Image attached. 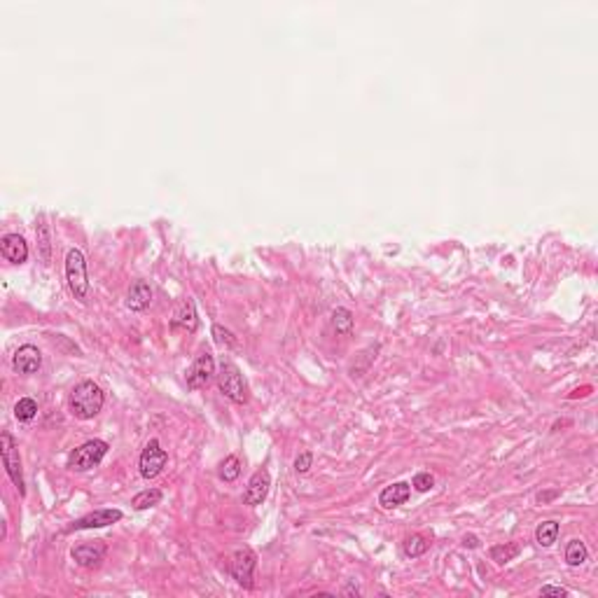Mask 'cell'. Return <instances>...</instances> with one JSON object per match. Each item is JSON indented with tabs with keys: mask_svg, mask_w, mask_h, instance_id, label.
I'll return each instance as SVG.
<instances>
[{
	"mask_svg": "<svg viewBox=\"0 0 598 598\" xmlns=\"http://www.w3.org/2000/svg\"><path fill=\"white\" fill-rule=\"evenodd\" d=\"M0 253L12 265H23L28 260V243L19 234H5L0 238Z\"/></svg>",
	"mask_w": 598,
	"mask_h": 598,
	"instance_id": "12",
	"label": "cell"
},
{
	"mask_svg": "<svg viewBox=\"0 0 598 598\" xmlns=\"http://www.w3.org/2000/svg\"><path fill=\"white\" fill-rule=\"evenodd\" d=\"M150 304H153V288L145 281H135L126 294V306L131 311H145Z\"/></svg>",
	"mask_w": 598,
	"mask_h": 598,
	"instance_id": "16",
	"label": "cell"
},
{
	"mask_svg": "<svg viewBox=\"0 0 598 598\" xmlns=\"http://www.w3.org/2000/svg\"><path fill=\"white\" fill-rule=\"evenodd\" d=\"M106 453H108V442L103 440H89L79 444L68 456V470H73V472H87V470L96 467Z\"/></svg>",
	"mask_w": 598,
	"mask_h": 598,
	"instance_id": "3",
	"label": "cell"
},
{
	"mask_svg": "<svg viewBox=\"0 0 598 598\" xmlns=\"http://www.w3.org/2000/svg\"><path fill=\"white\" fill-rule=\"evenodd\" d=\"M35 236H38L40 258H43L45 265H50V260H52V236H50V227H47V222H45L43 215H40V220H38Z\"/></svg>",
	"mask_w": 598,
	"mask_h": 598,
	"instance_id": "17",
	"label": "cell"
},
{
	"mask_svg": "<svg viewBox=\"0 0 598 598\" xmlns=\"http://www.w3.org/2000/svg\"><path fill=\"white\" fill-rule=\"evenodd\" d=\"M66 281L75 299H84L89 292V274H87V260L77 248L68 250L66 255Z\"/></svg>",
	"mask_w": 598,
	"mask_h": 598,
	"instance_id": "2",
	"label": "cell"
},
{
	"mask_svg": "<svg viewBox=\"0 0 598 598\" xmlns=\"http://www.w3.org/2000/svg\"><path fill=\"white\" fill-rule=\"evenodd\" d=\"M218 377V386L225 393V397H229L236 404H243L248 400V386H245L243 374L238 372V367L232 362H222L220 372L215 374Z\"/></svg>",
	"mask_w": 598,
	"mask_h": 598,
	"instance_id": "4",
	"label": "cell"
},
{
	"mask_svg": "<svg viewBox=\"0 0 598 598\" xmlns=\"http://www.w3.org/2000/svg\"><path fill=\"white\" fill-rule=\"evenodd\" d=\"M540 594H552V596H568V589H563V587H552V585H547V587H542L540 589Z\"/></svg>",
	"mask_w": 598,
	"mask_h": 598,
	"instance_id": "29",
	"label": "cell"
},
{
	"mask_svg": "<svg viewBox=\"0 0 598 598\" xmlns=\"http://www.w3.org/2000/svg\"><path fill=\"white\" fill-rule=\"evenodd\" d=\"M0 453H3V465L7 470V475H10L12 484L17 486L19 493L23 496L26 493V486H23V475H21V458H19V449L17 444H14V437L7 433L0 435Z\"/></svg>",
	"mask_w": 598,
	"mask_h": 598,
	"instance_id": "5",
	"label": "cell"
},
{
	"mask_svg": "<svg viewBox=\"0 0 598 598\" xmlns=\"http://www.w3.org/2000/svg\"><path fill=\"white\" fill-rule=\"evenodd\" d=\"M463 547H470V549L480 547V538H477V536H465L463 538Z\"/></svg>",
	"mask_w": 598,
	"mask_h": 598,
	"instance_id": "31",
	"label": "cell"
},
{
	"mask_svg": "<svg viewBox=\"0 0 598 598\" xmlns=\"http://www.w3.org/2000/svg\"><path fill=\"white\" fill-rule=\"evenodd\" d=\"M196 325H199V318H196L194 301H192V299H185V301L180 304V309L173 314V318H171V328L192 334V332L196 330Z\"/></svg>",
	"mask_w": 598,
	"mask_h": 598,
	"instance_id": "15",
	"label": "cell"
},
{
	"mask_svg": "<svg viewBox=\"0 0 598 598\" xmlns=\"http://www.w3.org/2000/svg\"><path fill=\"white\" fill-rule=\"evenodd\" d=\"M411 486L416 491H421V493H426V491H430L435 486V477L430 475V472H419L416 477H414V482H411Z\"/></svg>",
	"mask_w": 598,
	"mask_h": 598,
	"instance_id": "27",
	"label": "cell"
},
{
	"mask_svg": "<svg viewBox=\"0 0 598 598\" xmlns=\"http://www.w3.org/2000/svg\"><path fill=\"white\" fill-rule=\"evenodd\" d=\"M14 416L21 423H28V421H33L38 416V404L35 400H31V397H21V400L14 404Z\"/></svg>",
	"mask_w": 598,
	"mask_h": 598,
	"instance_id": "23",
	"label": "cell"
},
{
	"mask_svg": "<svg viewBox=\"0 0 598 598\" xmlns=\"http://www.w3.org/2000/svg\"><path fill=\"white\" fill-rule=\"evenodd\" d=\"M311 463H314V453H311V451H304V453H299L297 460H294V470H297L299 475H304V472H309Z\"/></svg>",
	"mask_w": 598,
	"mask_h": 598,
	"instance_id": "28",
	"label": "cell"
},
{
	"mask_svg": "<svg viewBox=\"0 0 598 598\" xmlns=\"http://www.w3.org/2000/svg\"><path fill=\"white\" fill-rule=\"evenodd\" d=\"M162 502V491L159 489H148V491H140L138 496L131 500L133 509H150Z\"/></svg>",
	"mask_w": 598,
	"mask_h": 598,
	"instance_id": "24",
	"label": "cell"
},
{
	"mask_svg": "<svg viewBox=\"0 0 598 598\" xmlns=\"http://www.w3.org/2000/svg\"><path fill=\"white\" fill-rule=\"evenodd\" d=\"M559 531H561V526L556 524V521H542L538 528H536V540H538V545L542 547H552L556 538H559Z\"/></svg>",
	"mask_w": 598,
	"mask_h": 598,
	"instance_id": "19",
	"label": "cell"
},
{
	"mask_svg": "<svg viewBox=\"0 0 598 598\" xmlns=\"http://www.w3.org/2000/svg\"><path fill=\"white\" fill-rule=\"evenodd\" d=\"M255 565H258V556H255L253 549L243 547V549H236L232 554V559H229V572H232V577L243 589H253Z\"/></svg>",
	"mask_w": 598,
	"mask_h": 598,
	"instance_id": "6",
	"label": "cell"
},
{
	"mask_svg": "<svg viewBox=\"0 0 598 598\" xmlns=\"http://www.w3.org/2000/svg\"><path fill=\"white\" fill-rule=\"evenodd\" d=\"M215 377V360L209 350H201L199 358L192 362L187 372V388L199 390V388H206L213 381Z\"/></svg>",
	"mask_w": 598,
	"mask_h": 598,
	"instance_id": "8",
	"label": "cell"
},
{
	"mask_svg": "<svg viewBox=\"0 0 598 598\" xmlns=\"http://www.w3.org/2000/svg\"><path fill=\"white\" fill-rule=\"evenodd\" d=\"M428 547H430V542H428L426 536H421V533H414V536H409L404 540V554L411 556V559L423 556L428 552Z\"/></svg>",
	"mask_w": 598,
	"mask_h": 598,
	"instance_id": "22",
	"label": "cell"
},
{
	"mask_svg": "<svg viewBox=\"0 0 598 598\" xmlns=\"http://www.w3.org/2000/svg\"><path fill=\"white\" fill-rule=\"evenodd\" d=\"M519 545L516 542H505V545H496V547H491V559L500 563V565H505L509 561H514L516 556H519Z\"/></svg>",
	"mask_w": 598,
	"mask_h": 598,
	"instance_id": "20",
	"label": "cell"
},
{
	"mask_svg": "<svg viewBox=\"0 0 598 598\" xmlns=\"http://www.w3.org/2000/svg\"><path fill=\"white\" fill-rule=\"evenodd\" d=\"M269 486H271V477L267 470H258L253 477H250V482L248 486H245V493H243V502L245 505H260L262 500L267 498V493H269Z\"/></svg>",
	"mask_w": 598,
	"mask_h": 598,
	"instance_id": "13",
	"label": "cell"
},
{
	"mask_svg": "<svg viewBox=\"0 0 598 598\" xmlns=\"http://www.w3.org/2000/svg\"><path fill=\"white\" fill-rule=\"evenodd\" d=\"M103 402H106L103 390L94 384V381H82V384H77L73 390H70V397H68L70 414L79 421H89L96 416V414L103 409Z\"/></svg>",
	"mask_w": 598,
	"mask_h": 598,
	"instance_id": "1",
	"label": "cell"
},
{
	"mask_svg": "<svg viewBox=\"0 0 598 598\" xmlns=\"http://www.w3.org/2000/svg\"><path fill=\"white\" fill-rule=\"evenodd\" d=\"M122 519V512L119 509H96V512H89L84 516H79L77 521H73L68 526V533L73 531H89V528H103V526H110Z\"/></svg>",
	"mask_w": 598,
	"mask_h": 598,
	"instance_id": "9",
	"label": "cell"
},
{
	"mask_svg": "<svg viewBox=\"0 0 598 598\" xmlns=\"http://www.w3.org/2000/svg\"><path fill=\"white\" fill-rule=\"evenodd\" d=\"M213 337L215 344L222 348H238V339L227 328H222V325H213Z\"/></svg>",
	"mask_w": 598,
	"mask_h": 598,
	"instance_id": "26",
	"label": "cell"
},
{
	"mask_svg": "<svg viewBox=\"0 0 598 598\" xmlns=\"http://www.w3.org/2000/svg\"><path fill=\"white\" fill-rule=\"evenodd\" d=\"M166 460H169V453L162 449V444L157 440H150L140 453V463H138L140 475L145 477V480H153V477H157L164 470Z\"/></svg>",
	"mask_w": 598,
	"mask_h": 598,
	"instance_id": "7",
	"label": "cell"
},
{
	"mask_svg": "<svg viewBox=\"0 0 598 598\" xmlns=\"http://www.w3.org/2000/svg\"><path fill=\"white\" fill-rule=\"evenodd\" d=\"M587 559H589V552H587L585 542H582V540H570L568 547H565V563L572 565V568H577V565H582Z\"/></svg>",
	"mask_w": 598,
	"mask_h": 598,
	"instance_id": "21",
	"label": "cell"
},
{
	"mask_svg": "<svg viewBox=\"0 0 598 598\" xmlns=\"http://www.w3.org/2000/svg\"><path fill=\"white\" fill-rule=\"evenodd\" d=\"M554 498H559V491H547V493H538V502H549V500H554Z\"/></svg>",
	"mask_w": 598,
	"mask_h": 598,
	"instance_id": "30",
	"label": "cell"
},
{
	"mask_svg": "<svg viewBox=\"0 0 598 598\" xmlns=\"http://www.w3.org/2000/svg\"><path fill=\"white\" fill-rule=\"evenodd\" d=\"M238 475H241V460H238L236 456H227V458L220 463V480H225V482H236Z\"/></svg>",
	"mask_w": 598,
	"mask_h": 598,
	"instance_id": "25",
	"label": "cell"
},
{
	"mask_svg": "<svg viewBox=\"0 0 598 598\" xmlns=\"http://www.w3.org/2000/svg\"><path fill=\"white\" fill-rule=\"evenodd\" d=\"M409 496H411V484L397 482V484H393V486H386V489L381 491L379 505L384 507V509H395V507L404 505V502L409 500Z\"/></svg>",
	"mask_w": 598,
	"mask_h": 598,
	"instance_id": "14",
	"label": "cell"
},
{
	"mask_svg": "<svg viewBox=\"0 0 598 598\" xmlns=\"http://www.w3.org/2000/svg\"><path fill=\"white\" fill-rule=\"evenodd\" d=\"M106 554H108V547L103 545L101 540L84 542V545L73 547V559L82 565V568H94V565H99L103 559H106Z\"/></svg>",
	"mask_w": 598,
	"mask_h": 598,
	"instance_id": "10",
	"label": "cell"
},
{
	"mask_svg": "<svg viewBox=\"0 0 598 598\" xmlns=\"http://www.w3.org/2000/svg\"><path fill=\"white\" fill-rule=\"evenodd\" d=\"M332 328L337 334H341V337H346V334H350V330H353V314L344 306L334 309L332 311Z\"/></svg>",
	"mask_w": 598,
	"mask_h": 598,
	"instance_id": "18",
	"label": "cell"
},
{
	"mask_svg": "<svg viewBox=\"0 0 598 598\" xmlns=\"http://www.w3.org/2000/svg\"><path fill=\"white\" fill-rule=\"evenodd\" d=\"M40 365H43V353L33 344L17 348V353L12 355V367L19 374H35L40 370Z\"/></svg>",
	"mask_w": 598,
	"mask_h": 598,
	"instance_id": "11",
	"label": "cell"
}]
</instances>
